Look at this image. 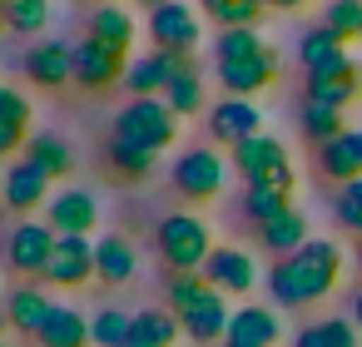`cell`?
<instances>
[{"instance_id":"29","label":"cell","mask_w":362,"mask_h":347,"mask_svg":"<svg viewBox=\"0 0 362 347\" xmlns=\"http://www.w3.org/2000/svg\"><path fill=\"white\" fill-rule=\"evenodd\" d=\"M194 6L204 11V20H214L218 30H258L263 20V0H194Z\"/></svg>"},{"instance_id":"25","label":"cell","mask_w":362,"mask_h":347,"mask_svg":"<svg viewBox=\"0 0 362 347\" xmlns=\"http://www.w3.org/2000/svg\"><path fill=\"white\" fill-rule=\"evenodd\" d=\"M95 278H100L105 288L129 283V278H134V243L119 238V233H105V238L95 243Z\"/></svg>"},{"instance_id":"32","label":"cell","mask_w":362,"mask_h":347,"mask_svg":"<svg viewBox=\"0 0 362 347\" xmlns=\"http://www.w3.org/2000/svg\"><path fill=\"white\" fill-rule=\"evenodd\" d=\"M50 0H6V30L11 35H45Z\"/></svg>"},{"instance_id":"45","label":"cell","mask_w":362,"mask_h":347,"mask_svg":"<svg viewBox=\"0 0 362 347\" xmlns=\"http://www.w3.org/2000/svg\"><path fill=\"white\" fill-rule=\"evenodd\" d=\"M6 327H11V317H6V307H0V332H6Z\"/></svg>"},{"instance_id":"10","label":"cell","mask_w":362,"mask_h":347,"mask_svg":"<svg viewBox=\"0 0 362 347\" xmlns=\"http://www.w3.org/2000/svg\"><path fill=\"white\" fill-rule=\"evenodd\" d=\"M124 75H129V55L105 50L90 35L75 40V85L80 90H115V85H124Z\"/></svg>"},{"instance_id":"11","label":"cell","mask_w":362,"mask_h":347,"mask_svg":"<svg viewBox=\"0 0 362 347\" xmlns=\"http://www.w3.org/2000/svg\"><path fill=\"white\" fill-rule=\"evenodd\" d=\"M90 278H95V243L85 233H60L55 253L45 263V283H55V288H85Z\"/></svg>"},{"instance_id":"1","label":"cell","mask_w":362,"mask_h":347,"mask_svg":"<svg viewBox=\"0 0 362 347\" xmlns=\"http://www.w3.org/2000/svg\"><path fill=\"white\" fill-rule=\"evenodd\" d=\"M342 278V248L332 238H308L298 253L278 258L268 268V298L273 307H308L322 302Z\"/></svg>"},{"instance_id":"47","label":"cell","mask_w":362,"mask_h":347,"mask_svg":"<svg viewBox=\"0 0 362 347\" xmlns=\"http://www.w3.org/2000/svg\"><path fill=\"white\" fill-rule=\"evenodd\" d=\"M95 6H124V0H95Z\"/></svg>"},{"instance_id":"49","label":"cell","mask_w":362,"mask_h":347,"mask_svg":"<svg viewBox=\"0 0 362 347\" xmlns=\"http://www.w3.org/2000/svg\"><path fill=\"white\" fill-rule=\"evenodd\" d=\"M223 347H243V342H223Z\"/></svg>"},{"instance_id":"37","label":"cell","mask_w":362,"mask_h":347,"mask_svg":"<svg viewBox=\"0 0 362 347\" xmlns=\"http://www.w3.org/2000/svg\"><path fill=\"white\" fill-rule=\"evenodd\" d=\"M268 40H263V30H218V40H214V60H233V55H253V50H263Z\"/></svg>"},{"instance_id":"14","label":"cell","mask_w":362,"mask_h":347,"mask_svg":"<svg viewBox=\"0 0 362 347\" xmlns=\"http://www.w3.org/2000/svg\"><path fill=\"white\" fill-rule=\"evenodd\" d=\"M45 223L55 228V233H95V223H100V199L90 194V189H60V194H50V204H45Z\"/></svg>"},{"instance_id":"16","label":"cell","mask_w":362,"mask_h":347,"mask_svg":"<svg viewBox=\"0 0 362 347\" xmlns=\"http://www.w3.org/2000/svg\"><path fill=\"white\" fill-rule=\"evenodd\" d=\"M184 65H194V60H189V55H169V50L134 55V60H129V75H124V90H129V100L164 95V85H169V80H174Z\"/></svg>"},{"instance_id":"13","label":"cell","mask_w":362,"mask_h":347,"mask_svg":"<svg viewBox=\"0 0 362 347\" xmlns=\"http://www.w3.org/2000/svg\"><path fill=\"white\" fill-rule=\"evenodd\" d=\"M209 134L218 139V144H243V139H253V134H263V110L253 105V100H238V95H223L214 110H209Z\"/></svg>"},{"instance_id":"6","label":"cell","mask_w":362,"mask_h":347,"mask_svg":"<svg viewBox=\"0 0 362 347\" xmlns=\"http://www.w3.org/2000/svg\"><path fill=\"white\" fill-rule=\"evenodd\" d=\"M214 75L223 85V95H238V100H253L258 90H268L278 80V50L263 45L253 55H233V60H214Z\"/></svg>"},{"instance_id":"31","label":"cell","mask_w":362,"mask_h":347,"mask_svg":"<svg viewBox=\"0 0 362 347\" xmlns=\"http://www.w3.org/2000/svg\"><path fill=\"white\" fill-rule=\"evenodd\" d=\"M293 347H357V322L352 317H322V322H308Z\"/></svg>"},{"instance_id":"46","label":"cell","mask_w":362,"mask_h":347,"mask_svg":"<svg viewBox=\"0 0 362 347\" xmlns=\"http://www.w3.org/2000/svg\"><path fill=\"white\" fill-rule=\"evenodd\" d=\"M0 30H6V0H0Z\"/></svg>"},{"instance_id":"40","label":"cell","mask_w":362,"mask_h":347,"mask_svg":"<svg viewBox=\"0 0 362 347\" xmlns=\"http://www.w3.org/2000/svg\"><path fill=\"white\" fill-rule=\"evenodd\" d=\"M30 100L21 95V90H11V85H0V119H6V124H25L30 129Z\"/></svg>"},{"instance_id":"9","label":"cell","mask_w":362,"mask_h":347,"mask_svg":"<svg viewBox=\"0 0 362 347\" xmlns=\"http://www.w3.org/2000/svg\"><path fill=\"white\" fill-rule=\"evenodd\" d=\"M55 228L50 223H40V218H25V223H16L11 228V238H6V263L16 268V273H40L45 278V263H50V253H55Z\"/></svg>"},{"instance_id":"5","label":"cell","mask_w":362,"mask_h":347,"mask_svg":"<svg viewBox=\"0 0 362 347\" xmlns=\"http://www.w3.org/2000/svg\"><path fill=\"white\" fill-rule=\"evenodd\" d=\"M149 40H154V50L194 60V50L204 45V11L194 0H164L159 11H149Z\"/></svg>"},{"instance_id":"20","label":"cell","mask_w":362,"mask_h":347,"mask_svg":"<svg viewBox=\"0 0 362 347\" xmlns=\"http://www.w3.org/2000/svg\"><path fill=\"white\" fill-rule=\"evenodd\" d=\"M317 169H322L332 184L362 179V129H342L337 139L317 144Z\"/></svg>"},{"instance_id":"3","label":"cell","mask_w":362,"mask_h":347,"mask_svg":"<svg viewBox=\"0 0 362 347\" xmlns=\"http://www.w3.org/2000/svg\"><path fill=\"white\" fill-rule=\"evenodd\" d=\"M228 159H233V169L243 174V189H278V194H293V184H298L293 159H288V149H283L273 134H253V139L233 144Z\"/></svg>"},{"instance_id":"48","label":"cell","mask_w":362,"mask_h":347,"mask_svg":"<svg viewBox=\"0 0 362 347\" xmlns=\"http://www.w3.org/2000/svg\"><path fill=\"white\" fill-rule=\"evenodd\" d=\"M357 263H362V238H357Z\"/></svg>"},{"instance_id":"28","label":"cell","mask_w":362,"mask_h":347,"mask_svg":"<svg viewBox=\"0 0 362 347\" xmlns=\"http://www.w3.org/2000/svg\"><path fill=\"white\" fill-rule=\"evenodd\" d=\"M21 159H30L40 174H50V184H55V179H70V169H75V149H70L60 134H30Z\"/></svg>"},{"instance_id":"50","label":"cell","mask_w":362,"mask_h":347,"mask_svg":"<svg viewBox=\"0 0 362 347\" xmlns=\"http://www.w3.org/2000/svg\"><path fill=\"white\" fill-rule=\"evenodd\" d=\"M0 184H6V169H0Z\"/></svg>"},{"instance_id":"51","label":"cell","mask_w":362,"mask_h":347,"mask_svg":"<svg viewBox=\"0 0 362 347\" xmlns=\"http://www.w3.org/2000/svg\"><path fill=\"white\" fill-rule=\"evenodd\" d=\"M0 347H6V342H0Z\"/></svg>"},{"instance_id":"17","label":"cell","mask_w":362,"mask_h":347,"mask_svg":"<svg viewBox=\"0 0 362 347\" xmlns=\"http://www.w3.org/2000/svg\"><path fill=\"white\" fill-rule=\"evenodd\" d=\"M204 278H209L218 293L243 298V293H253V283H258V263H253L243 248H214L209 263H204Z\"/></svg>"},{"instance_id":"2","label":"cell","mask_w":362,"mask_h":347,"mask_svg":"<svg viewBox=\"0 0 362 347\" xmlns=\"http://www.w3.org/2000/svg\"><path fill=\"white\" fill-rule=\"evenodd\" d=\"M110 139L119 144H134V149H149V154H164L174 139H179V114L159 100V95H144V100H129L115 124H110Z\"/></svg>"},{"instance_id":"7","label":"cell","mask_w":362,"mask_h":347,"mask_svg":"<svg viewBox=\"0 0 362 347\" xmlns=\"http://www.w3.org/2000/svg\"><path fill=\"white\" fill-rule=\"evenodd\" d=\"M223 159L214 154V149H184L179 159H174V189L189 199V204H209V199H218L223 194Z\"/></svg>"},{"instance_id":"44","label":"cell","mask_w":362,"mask_h":347,"mask_svg":"<svg viewBox=\"0 0 362 347\" xmlns=\"http://www.w3.org/2000/svg\"><path fill=\"white\" fill-rule=\"evenodd\" d=\"M139 6H144V11H159V6H164V0H139Z\"/></svg>"},{"instance_id":"34","label":"cell","mask_w":362,"mask_h":347,"mask_svg":"<svg viewBox=\"0 0 362 347\" xmlns=\"http://www.w3.org/2000/svg\"><path fill=\"white\" fill-rule=\"evenodd\" d=\"M129 322H134V312H119V307L90 312V337H95V347H129Z\"/></svg>"},{"instance_id":"42","label":"cell","mask_w":362,"mask_h":347,"mask_svg":"<svg viewBox=\"0 0 362 347\" xmlns=\"http://www.w3.org/2000/svg\"><path fill=\"white\" fill-rule=\"evenodd\" d=\"M268 11H298V6H308V0H263Z\"/></svg>"},{"instance_id":"35","label":"cell","mask_w":362,"mask_h":347,"mask_svg":"<svg viewBox=\"0 0 362 347\" xmlns=\"http://www.w3.org/2000/svg\"><path fill=\"white\" fill-rule=\"evenodd\" d=\"M322 25L347 45V40H362V0H327L322 6Z\"/></svg>"},{"instance_id":"41","label":"cell","mask_w":362,"mask_h":347,"mask_svg":"<svg viewBox=\"0 0 362 347\" xmlns=\"http://www.w3.org/2000/svg\"><path fill=\"white\" fill-rule=\"evenodd\" d=\"M25 139H30L25 124H6V119H0V159H6V154H25Z\"/></svg>"},{"instance_id":"27","label":"cell","mask_w":362,"mask_h":347,"mask_svg":"<svg viewBox=\"0 0 362 347\" xmlns=\"http://www.w3.org/2000/svg\"><path fill=\"white\" fill-rule=\"evenodd\" d=\"M35 342H40V347H95V337H90V317L75 312V307H60V302H55V312H50V322L35 332Z\"/></svg>"},{"instance_id":"23","label":"cell","mask_w":362,"mask_h":347,"mask_svg":"<svg viewBox=\"0 0 362 347\" xmlns=\"http://www.w3.org/2000/svg\"><path fill=\"white\" fill-rule=\"evenodd\" d=\"M50 312H55V298H50L45 288H35V283H21V288L11 293V302H6L11 327L25 332V337H35V332L50 322Z\"/></svg>"},{"instance_id":"38","label":"cell","mask_w":362,"mask_h":347,"mask_svg":"<svg viewBox=\"0 0 362 347\" xmlns=\"http://www.w3.org/2000/svg\"><path fill=\"white\" fill-rule=\"evenodd\" d=\"M204 288H209V278H204V273H169V288H164L169 312H184V307H189Z\"/></svg>"},{"instance_id":"24","label":"cell","mask_w":362,"mask_h":347,"mask_svg":"<svg viewBox=\"0 0 362 347\" xmlns=\"http://www.w3.org/2000/svg\"><path fill=\"white\" fill-rule=\"evenodd\" d=\"M298 60H303L308 75H322V70L347 65L352 55H347V45H342L327 25H313V30H303V40H298Z\"/></svg>"},{"instance_id":"8","label":"cell","mask_w":362,"mask_h":347,"mask_svg":"<svg viewBox=\"0 0 362 347\" xmlns=\"http://www.w3.org/2000/svg\"><path fill=\"white\" fill-rule=\"evenodd\" d=\"M25 75H30V85H40V90L75 85V45L60 40V35L30 40V50H25Z\"/></svg>"},{"instance_id":"15","label":"cell","mask_w":362,"mask_h":347,"mask_svg":"<svg viewBox=\"0 0 362 347\" xmlns=\"http://www.w3.org/2000/svg\"><path fill=\"white\" fill-rule=\"evenodd\" d=\"M0 204H6L11 213H35L40 204H50V174H40L30 159H16L6 169V184H0Z\"/></svg>"},{"instance_id":"4","label":"cell","mask_w":362,"mask_h":347,"mask_svg":"<svg viewBox=\"0 0 362 347\" xmlns=\"http://www.w3.org/2000/svg\"><path fill=\"white\" fill-rule=\"evenodd\" d=\"M154 243H159V258H164L169 273H204V263L214 253L209 223L199 213H169V218H159Z\"/></svg>"},{"instance_id":"22","label":"cell","mask_w":362,"mask_h":347,"mask_svg":"<svg viewBox=\"0 0 362 347\" xmlns=\"http://www.w3.org/2000/svg\"><path fill=\"white\" fill-rule=\"evenodd\" d=\"M258 243H263L273 258H288V253H298V248L308 243V213H303L298 204H288L283 213H273L268 223H258Z\"/></svg>"},{"instance_id":"33","label":"cell","mask_w":362,"mask_h":347,"mask_svg":"<svg viewBox=\"0 0 362 347\" xmlns=\"http://www.w3.org/2000/svg\"><path fill=\"white\" fill-rule=\"evenodd\" d=\"M298 124H303V134H308L313 144H327V139H337V134L347 129L342 110H327V105H313V100H303V114H298Z\"/></svg>"},{"instance_id":"30","label":"cell","mask_w":362,"mask_h":347,"mask_svg":"<svg viewBox=\"0 0 362 347\" xmlns=\"http://www.w3.org/2000/svg\"><path fill=\"white\" fill-rule=\"evenodd\" d=\"M159 100H164L179 119H184V114H199V110H204V75H199L194 65H184V70L164 85V95H159Z\"/></svg>"},{"instance_id":"43","label":"cell","mask_w":362,"mask_h":347,"mask_svg":"<svg viewBox=\"0 0 362 347\" xmlns=\"http://www.w3.org/2000/svg\"><path fill=\"white\" fill-rule=\"evenodd\" d=\"M352 322H357V332H362V293L352 298Z\"/></svg>"},{"instance_id":"36","label":"cell","mask_w":362,"mask_h":347,"mask_svg":"<svg viewBox=\"0 0 362 347\" xmlns=\"http://www.w3.org/2000/svg\"><path fill=\"white\" fill-rule=\"evenodd\" d=\"M154 164H159V154H149V149H134V144H119V139H110V169H115L119 179H149V174H154Z\"/></svg>"},{"instance_id":"39","label":"cell","mask_w":362,"mask_h":347,"mask_svg":"<svg viewBox=\"0 0 362 347\" xmlns=\"http://www.w3.org/2000/svg\"><path fill=\"white\" fill-rule=\"evenodd\" d=\"M337 223L347 228V233H357L362 238V179H352V184H342L337 189Z\"/></svg>"},{"instance_id":"12","label":"cell","mask_w":362,"mask_h":347,"mask_svg":"<svg viewBox=\"0 0 362 347\" xmlns=\"http://www.w3.org/2000/svg\"><path fill=\"white\" fill-rule=\"evenodd\" d=\"M179 322H184V332H189V342H223L228 337V322H233V312H228V293H218L214 283L184 307V312H174Z\"/></svg>"},{"instance_id":"21","label":"cell","mask_w":362,"mask_h":347,"mask_svg":"<svg viewBox=\"0 0 362 347\" xmlns=\"http://www.w3.org/2000/svg\"><path fill=\"white\" fill-rule=\"evenodd\" d=\"M278 337H283V317H278L273 307L248 302V307H233V322H228V337H223V342H243V347H273Z\"/></svg>"},{"instance_id":"19","label":"cell","mask_w":362,"mask_h":347,"mask_svg":"<svg viewBox=\"0 0 362 347\" xmlns=\"http://www.w3.org/2000/svg\"><path fill=\"white\" fill-rule=\"evenodd\" d=\"M357 95H362V70H357V60H347V65H337V70L308 75V95H303V100L327 105V110H347Z\"/></svg>"},{"instance_id":"26","label":"cell","mask_w":362,"mask_h":347,"mask_svg":"<svg viewBox=\"0 0 362 347\" xmlns=\"http://www.w3.org/2000/svg\"><path fill=\"white\" fill-rule=\"evenodd\" d=\"M184 337V322L169 307H144L129 322V347H174Z\"/></svg>"},{"instance_id":"18","label":"cell","mask_w":362,"mask_h":347,"mask_svg":"<svg viewBox=\"0 0 362 347\" xmlns=\"http://www.w3.org/2000/svg\"><path fill=\"white\" fill-rule=\"evenodd\" d=\"M85 35H90L95 45H105V50L129 55V45H134V35H139V20L129 16V6H95L90 20H85Z\"/></svg>"}]
</instances>
